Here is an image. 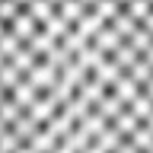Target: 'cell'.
Wrapping results in <instances>:
<instances>
[{"label":"cell","mask_w":153,"mask_h":153,"mask_svg":"<svg viewBox=\"0 0 153 153\" xmlns=\"http://www.w3.org/2000/svg\"><path fill=\"white\" fill-rule=\"evenodd\" d=\"M0 153H153V54L0 48Z\"/></svg>","instance_id":"cell-1"}]
</instances>
